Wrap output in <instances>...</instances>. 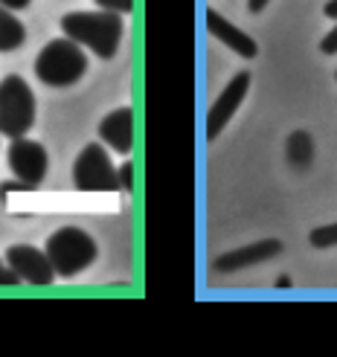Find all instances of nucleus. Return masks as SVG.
Segmentation results:
<instances>
[{
    "instance_id": "nucleus-1",
    "label": "nucleus",
    "mask_w": 337,
    "mask_h": 357,
    "mask_svg": "<svg viewBox=\"0 0 337 357\" xmlns=\"http://www.w3.org/2000/svg\"><path fill=\"white\" fill-rule=\"evenodd\" d=\"M61 32L76 44L87 47L99 59H114L122 44V15L99 9V12H70L61 17Z\"/></svg>"
},
{
    "instance_id": "nucleus-2",
    "label": "nucleus",
    "mask_w": 337,
    "mask_h": 357,
    "mask_svg": "<svg viewBox=\"0 0 337 357\" xmlns=\"http://www.w3.org/2000/svg\"><path fill=\"white\" fill-rule=\"evenodd\" d=\"M87 70V56L82 44L73 38H52L35 59V76L50 87H70L76 84Z\"/></svg>"
},
{
    "instance_id": "nucleus-3",
    "label": "nucleus",
    "mask_w": 337,
    "mask_h": 357,
    "mask_svg": "<svg viewBox=\"0 0 337 357\" xmlns=\"http://www.w3.org/2000/svg\"><path fill=\"white\" fill-rule=\"evenodd\" d=\"M47 256L56 267V276L73 279L76 273L87 271L96 261V241L82 227H61L47 238Z\"/></svg>"
},
{
    "instance_id": "nucleus-4",
    "label": "nucleus",
    "mask_w": 337,
    "mask_h": 357,
    "mask_svg": "<svg viewBox=\"0 0 337 357\" xmlns=\"http://www.w3.org/2000/svg\"><path fill=\"white\" fill-rule=\"evenodd\" d=\"M35 125V93L21 76L0 82V134L17 139L27 137Z\"/></svg>"
},
{
    "instance_id": "nucleus-5",
    "label": "nucleus",
    "mask_w": 337,
    "mask_h": 357,
    "mask_svg": "<svg viewBox=\"0 0 337 357\" xmlns=\"http://www.w3.org/2000/svg\"><path fill=\"white\" fill-rule=\"evenodd\" d=\"M73 183L79 192H117L119 169L114 166L108 149H102L99 142L84 146L73 163Z\"/></svg>"
},
{
    "instance_id": "nucleus-6",
    "label": "nucleus",
    "mask_w": 337,
    "mask_h": 357,
    "mask_svg": "<svg viewBox=\"0 0 337 357\" xmlns=\"http://www.w3.org/2000/svg\"><path fill=\"white\" fill-rule=\"evenodd\" d=\"M47 166H50V157H47V149L41 146V142H35L29 137L12 139V146H9V169L21 183H27L29 189L41 186L44 177H47Z\"/></svg>"
},
{
    "instance_id": "nucleus-7",
    "label": "nucleus",
    "mask_w": 337,
    "mask_h": 357,
    "mask_svg": "<svg viewBox=\"0 0 337 357\" xmlns=\"http://www.w3.org/2000/svg\"><path fill=\"white\" fill-rule=\"evenodd\" d=\"M6 264L17 273L21 282H29L35 288H47L56 279V267H52L47 250L29 247V244H15L6 250Z\"/></svg>"
},
{
    "instance_id": "nucleus-8",
    "label": "nucleus",
    "mask_w": 337,
    "mask_h": 357,
    "mask_svg": "<svg viewBox=\"0 0 337 357\" xmlns=\"http://www.w3.org/2000/svg\"><path fill=\"white\" fill-rule=\"evenodd\" d=\"M247 91H250V73H239L227 82V87L218 93V99L212 102V108L207 114V137L209 139H216L227 128V122L239 111V105L244 102Z\"/></svg>"
},
{
    "instance_id": "nucleus-9",
    "label": "nucleus",
    "mask_w": 337,
    "mask_h": 357,
    "mask_svg": "<svg viewBox=\"0 0 337 357\" xmlns=\"http://www.w3.org/2000/svg\"><path fill=\"white\" fill-rule=\"evenodd\" d=\"M282 253V241L276 238H264V241H253V244H244L239 250H230V253L216 259V271L218 273H236L244 271V267H253L262 264L268 259H276Z\"/></svg>"
},
{
    "instance_id": "nucleus-10",
    "label": "nucleus",
    "mask_w": 337,
    "mask_h": 357,
    "mask_svg": "<svg viewBox=\"0 0 337 357\" xmlns=\"http://www.w3.org/2000/svg\"><path fill=\"white\" fill-rule=\"evenodd\" d=\"M207 32L216 41H221L224 47H230L233 52H239L241 59H256L259 56V44L250 38L247 32H241L236 24H230L224 15H218L216 9H207Z\"/></svg>"
},
{
    "instance_id": "nucleus-11",
    "label": "nucleus",
    "mask_w": 337,
    "mask_h": 357,
    "mask_svg": "<svg viewBox=\"0 0 337 357\" xmlns=\"http://www.w3.org/2000/svg\"><path fill=\"white\" fill-rule=\"evenodd\" d=\"M99 139L108 142L117 154H131L134 149V111L117 108L99 122Z\"/></svg>"
},
{
    "instance_id": "nucleus-12",
    "label": "nucleus",
    "mask_w": 337,
    "mask_h": 357,
    "mask_svg": "<svg viewBox=\"0 0 337 357\" xmlns=\"http://www.w3.org/2000/svg\"><path fill=\"white\" fill-rule=\"evenodd\" d=\"M27 29L24 24L12 15V9L0 6V52H15L17 47H24Z\"/></svg>"
},
{
    "instance_id": "nucleus-13",
    "label": "nucleus",
    "mask_w": 337,
    "mask_h": 357,
    "mask_svg": "<svg viewBox=\"0 0 337 357\" xmlns=\"http://www.w3.org/2000/svg\"><path fill=\"white\" fill-rule=\"evenodd\" d=\"M308 241L317 247V250H326V247H334L337 244V221L334 224H323V227H317L311 229V236Z\"/></svg>"
},
{
    "instance_id": "nucleus-14",
    "label": "nucleus",
    "mask_w": 337,
    "mask_h": 357,
    "mask_svg": "<svg viewBox=\"0 0 337 357\" xmlns=\"http://www.w3.org/2000/svg\"><path fill=\"white\" fill-rule=\"evenodd\" d=\"M99 9H108V12H117V15H128L134 12V0H93Z\"/></svg>"
},
{
    "instance_id": "nucleus-15",
    "label": "nucleus",
    "mask_w": 337,
    "mask_h": 357,
    "mask_svg": "<svg viewBox=\"0 0 337 357\" xmlns=\"http://www.w3.org/2000/svg\"><path fill=\"white\" fill-rule=\"evenodd\" d=\"M119 189L134 192V163L131 160H126V163L119 166Z\"/></svg>"
},
{
    "instance_id": "nucleus-16",
    "label": "nucleus",
    "mask_w": 337,
    "mask_h": 357,
    "mask_svg": "<svg viewBox=\"0 0 337 357\" xmlns=\"http://www.w3.org/2000/svg\"><path fill=\"white\" fill-rule=\"evenodd\" d=\"M21 284V279H17V273L12 271L9 264L0 261V288H17Z\"/></svg>"
},
{
    "instance_id": "nucleus-17",
    "label": "nucleus",
    "mask_w": 337,
    "mask_h": 357,
    "mask_svg": "<svg viewBox=\"0 0 337 357\" xmlns=\"http://www.w3.org/2000/svg\"><path fill=\"white\" fill-rule=\"evenodd\" d=\"M320 52H323V56H337V24H334V29L326 35V38L320 41Z\"/></svg>"
},
{
    "instance_id": "nucleus-18",
    "label": "nucleus",
    "mask_w": 337,
    "mask_h": 357,
    "mask_svg": "<svg viewBox=\"0 0 337 357\" xmlns=\"http://www.w3.org/2000/svg\"><path fill=\"white\" fill-rule=\"evenodd\" d=\"M32 3V0H0V6H6V9H27Z\"/></svg>"
},
{
    "instance_id": "nucleus-19",
    "label": "nucleus",
    "mask_w": 337,
    "mask_h": 357,
    "mask_svg": "<svg viewBox=\"0 0 337 357\" xmlns=\"http://www.w3.org/2000/svg\"><path fill=\"white\" fill-rule=\"evenodd\" d=\"M323 15L326 17H334V21H337V0H329V3L323 6Z\"/></svg>"
},
{
    "instance_id": "nucleus-20",
    "label": "nucleus",
    "mask_w": 337,
    "mask_h": 357,
    "mask_svg": "<svg viewBox=\"0 0 337 357\" xmlns=\"http://www.w3.org/2000/svg\"><path fill=\"white\" fill-rule=\"evenodd\" d=\"M264 6H268V0H247V9L250 12H262Z\"/></svg>"
},
{
    "instance_id": "nucleus-21",
    "label": "nucleus",
    "mask_w": 337,
    "mask_h": 357,
    "mask_svg": "<svg viewBox=\"0 0 337 357\" xmlns=\"http://www.w3.org/2000/svg\"><path fill=\"white\" fill-rule=\"evenodd\" d=\"M276 288L288 291V288H291V279H288V276H279V279H276Z\"/></svg>"
},
{
    "instance_id": "nucleus-22",
    "label": "nucleus",
    "mask_w": 337,
    "mask_h": 357,
    "mask_svg": "<svg viewBox=\"0 0 337 357\" xmlns=\"http://www.w3.org/2000/svg\"><path fill=\"white\" fill-rule=\"evenodd\" d=\"M334 79H337V73H334Z\"/></svg>"
}]
</instances>
